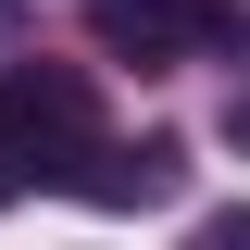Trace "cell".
Wrapping results in <instances>:
<instances>
[{"label": "cell", "instance_id": "277c9868", "mask_svg": "<svg viewBox=\"0 0 250 250\" xmlns=\"http://www.w3.org/2000/svg\"><path fill=\"white\" fill-rule=\"evenodd\" d=\"M213 50H238V62H250V0H213Z\"/></svg>", "mask_w": 250, "mask_h": 250}, {"label": "cell", "instance_id": "5b68a950", "mask_svg": "<svg viewBox=\"0 0 250 250\" xmlns=\"http://www.w3.org/2000/svg\"><path fill=\"white\" fill-rule=\"evenodd\" d=\"M188 250H250V213H200V238Z\"/></svg>", "mask_w": 250, "mask_h": 250}, {"label": "cell", "instance_id": "3957f363", "mask_svg": "<svg viewBox=\"0 0 250 250\" xmlns=\"http://www.w3.org/2000/svg\"><path fill=\"white\" fill-rule=\"evenodd\" d=\"M88 25L138 62H175V50H213V0H88Z\"/></svg>", "mask_w": 250, "mask_h": 250}, {"label": "cell", "instance_id": "ba28073f", "mask_svg": "<svg viewBox=\"0 0 250 250\" xmlns=\"http://www.w3.org/2000/svg\"><path fill=\"white\" fill-rule=\"evenodd\" d=\"M0 25H13V0H0Z\"/></svg>", "mask_w": 250, "mask_h": 250}, {"label": "cell", "instance_id": "6da1fadb", "mask_svg": "<svg viewBox=\"0 0 250 250\" xmlns=\"http://www.w3.org/2000/svg\"><path fill=\"white\" fill-rule=\"evenodd\" d=\"M75 150H100V88L75 62H13V75H0V163L62 188Z\"/></svg>", "mask_w": 250, "mask_h": 250}, {"label": "cell", "instance_id": "52a82bcc", "mask_svg": "<svg viewBox=\"0 0 250 250\" xmlns=\"http://www.w3.org/2000/svg\"><path fill=\"white\" fill-rule=\"evenodd\" d=\"M13 188H25V175H13V163H0V200H13Z\"/></svg>", "mask_w": 250, "mask_h": 250}, {"label": "cell", "instance_id": "8992f818", "mask_svg": "<svg viewBox=\"0 0 250 250\" xmlns=\"http://www.w3.org/2000/svg\"><path fill=\"white\" fill-rule=\"evenodd\" d=\"M225 150H238V163H250V88H238V100H225Z\"/></svg>", "mask_w": 250, "mask_h": 250}, {"label": "cell", "instance_id": "7a4b0ae2", "mask_svg": "<svg viewBox=\"0 0 250 250\" xmlns=\"http://www.w3.org/2000/svg\"><path fill=\"white\" fill-rule=\"evenodd\" d=\"M62 188L100 200V213H150V200H175V188H188V150H175V138H100V150L62 163Z\"/></svg>", "mask_w": 250, "mask_h": 250}]
</instances>
